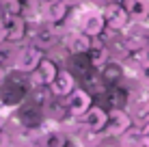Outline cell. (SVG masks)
Wrapping results in <instances>:
<instances>
[{"label":"cell","instance_id":"obj_6","mask_svg":"<svg viewBox=\"0 0 149 147\" xmlns=\"http://www.w3.org/2000/svg\"><path fill=\"white\" fill-rule=\"evenodd\" d=\"M84 125L91 132H102V130L108 125V113L100 106H91L84 115Z\"/></svg>","mask_w":149,"mask_h":147},{"label":"cell","instance_id":"obj_14","mask_svg":"<svg viewBox=\"0 0 149 147\" xmlns=\"http://www.w3.org/2000/svg\"><path fill=\"white\" fill-rule=\"evenodd\" d=\"M65 145H67V139H65V134L58 132V130L45 132L41 136V147H65Z\"/></svg>","mask_w":149,"mask_h":147},{"label":"cell","instance_id":"obj_8","mask_svg":"<svg viewBox=\"0 0 149 147\" xmlns=\"http://www.w3.org/2000/svg\"><path fill=\"white\" fill-rule=\"evenodd\" d=\"M106 24L112 28V30H119L127 24V17H130V11L127 7H121V4H115L112 2L108 9H106Z\"/></svg>","mask_w":149,"mask_h":147},{"label":"cell","instance_id":"obj_23","mask_svg":"<svg viewBox=\"0 0 149 147\" xmlns=\"http://www.w3.org/2000/svg\"><path fill=\"white\" fill-rule=\"evenodd\" d=\"M145 119L149 121V106H147V110H145Z\"/></svg>","mask_w":149,"mask_h":147},{"label":"cell","instance_id":"obj_20","mask_svg":"<svg viewBox=\"0 0 149 147\" xmlns=\"http://www.w3.org/2000/svg\"><path fill=\"white\" fill-rule=\"evenodd\" d=\"M45 39H54V33H52V30H45ZM41 41H43V30L39 33V43H41Z\"/></svg>","mask_w":149,"mask_h":147},{"label":"cell","instance_id":"obj_5","mask_svg":"<svg viewBox=\"0 0 149 147\" xmlns=\"http://www.w3.org/2000/svg\"><path fill=\"white\" fill-rule=\"evenodd\" d=\"M50 91L56 98H69V93L74 91V76L67 69H58L56 78L50 82Z\"/></svg>","mask_w":149,"mask_h":147},{"label":"cell","instance_id":"obj_25","mask_svg":"<svg viewBox=\"0 0 149 147\" xmlns=\"http://www.w3.org/2000/svg\"><path fill=\"white\" fill-rule=\"evenodd\" d=\"M0 78H2V72H0Z\"/></svg>","mask_w":149,"mask_h":147},{"label":"cell","instance_id":"obj_26","mask_svg":"<svg viewBox=\"0 0 149 147\" xmlns=\"http://www.w3.org/2000/svg\"><path fill=\"white\" fill-rule=\"evenodd\" d=\"M43 2H50V0H43Z\"/></svg>","mask_w":149,"mask_h":147},{"label":"cell","instance_id":"obj_11","mask_svg":"<svg viewBox=\"0 0 149 147\" xmlns=\"http://www.w3.org/2000/svg\"><path fill=\"white\" fill-rule=\"evenodd\" d=\"M65 15H67V4L63 0H50V2H45L43 17L48 22H61Z\"/></svg>","mask_w":149,"mask_h":147},{"label":"cell","instance_id":"obj_4","mask_svg":"<svg viewBox=\"0 0 149 147\" xmlns=\"http://www.w3.org/2000/svg\"><path fill=\"white\" fill-rule=\"evenodd\" d=\"M91 95L86 93L84 89H74L69 93V100H67V108L74 117H84L86 110L91 108Z\"/></svg>","mask_w":149,"mask_h":147},{"label":"cell","instance_id":"obj_16","mask_svg":"<svg viewBox=\"0 0 149 147\" xmlns=\"http://www.w3.org/2000/svg\"><path fill=\"white\" fill-rule=\"evenodd\" d=\"M102 69H104V74H102V76H104V80H108V82H115V80H119V76H121V67L117 63H112V65L106 63Z\"/></svg>","mask_w":149,"mask_h":147},{"label":"cell","instance_id":"obj_13","mask_svg":"<svg viewBox=\"0 0 149 147\" xmlns=\"http://www.w3.org/2000/svg\"><path fill=\"white\" fill-rule=\"evenodd\" d=\"M127 11H130L132 20H138V22H141V20H147L149 17V0H132Z\"/></svg>","mask_w":149,"mask_h":147},{"label":"cell","instance_id":"obj_17","mask_svg":"<svg viewBox=\"0 0 149 147\" xmlns=\"http://www.w3.org/2000/svg\"><path fill=\"white\" fill-rule=\"evenodd\" d=\"M2 7H4V13H13V15L22 13V4H19V0H4Z\"/></svg>","mask_w":149,"mask_h":147},{"label":"cell","instance_id":"obj_12","mask_svg":"<svg viewBox=\"0 0 149 147\" xmlns=\"http://www.w3.org/2000/svg\"><path fill=\"white\" fill-rule=\"evenodd\" d=\"M89 63L93 65L95 69L104 67V65L108 63V50H106L104 45H97V43H93V48L89 50Z\"/></svg>","mask_w":149,"mask_h":147},{"label":"cell","instance_id":"obj_9","mask_svg":"<svg viewBox=\"0 0 149 147\" xmlns=\"http://www.w3.org/2000/svg\"><path fill=\"white\" fill-rule=\"evenodd\" d=\"M56 74H58V67H56L54 61H50V59H41L37 72H35L33 76H35V82H37V84H50V82H52V80L56 78Z\"/></svg>","mask_w":149,"mask_h":147},{"label":"cell","instance_id":"obj_10","mask_svg":"<svg viewBox=\"0 0 149 147\" xmlns=\"http://www.w3.org/2000/svg\"><path fill=\"white\" fill-rule=\"evenodd\" d=\"M91 35H86L84 30H80V33H76V35H71L69 37V50L74 54H82V52H89L91 48H93V41H91Z\"/></svg>","mask_w":149,"mask_h":147},{"label":"cell","instance_id":"obj_22","mask_svg":"<svg viewBox=\"0 0 149 147\" xmlns=\"http://www.w3.org/2000/svg\"><path fill=\"white\" fill-rule=\"evenodd\" d=\"M63 2H65V4H67V7H71V4H78V2H80V0H63Z\"/></svg>","mask_w":149,"mask_h":147},{"label":"cell","instance_id":"obj_3","mask_svg":"<svg viewBox=\"0 0 149 147\" xmlns=\"http://www.w3.org/2000/svg\"><path fill=\"white\" fill-rule=\"evenodd\" d=\"M106 26H108V24H106V15L100 13V11H86L80 17V30H84V33L91 35V37L102 35V30Z\"/></svg>","mask_w":149,"mask_h":147},{"label":"cell","instance_id":"obj_18","mask_svg":"<svg viewBox=\"0 0 149 147\" xmlns=\"http://www.w3.org/2000/svg\"><path fill=\"white\" fill-rule=\"evenodd\" d=\"M141 80L145 84H149V61H143L141 63Z\"/></svg>","mask_w":149,"mask_h":147},{"label":"cell","instance_id":"obj_24","mask_svg":"<svg viewBox=\"0 0 149 147\" xmlns=\"http://www.w3.org/2000/svg\"><path fill=\"white\" fill-rule=\"evenodd\" d=\"M2 123H4V119H2V117H0V130H2Z\"/></svg>","mask_w":149,"mask_h":147},{"label":"cell","instance_id":"obj_21","mask_svg":"<svg viewBox=\"0 0 149 147\" xmlns=\"http://www.w3.org/2000/svg\"><path fill=\"white\" fill-rule=\"evenodd\" d=\"M0 147H7V136L0 132Z\"/></svg>","mask_w":149,"mask_h":147},{"label":"cell","instance_id":"obj_15","mask_svg":"<svg viewBox=\"0 0 149 147\" xmlns=\"http://www.w3.org/2000/svg\"><path fill=\"white\" fill-rule=\"evenodd\" d=\"M130 132V130H127ZM123 136V147H145V141H143V130L138 132V130H132V134Z\"/></svg>","mask_w":149,"mask_h":147},{"label":"cell","instance_id":"obj_1","mask_svg":"<svg viewBox=\"0 0 149 147\" xmlns=\"http://www.w3.org/2000/svg\"><path fill=\"white\" fill-rule=\"evenodd\" d=\"M0 33H2L4 41H22L24 33H26V26H24V20L19 15L13 13H4V20L0 24Z\"/></svg>","mask_w":149,"mask_h":147},{"label":"cell","instance_id":"obj_2","mask_svg":"<svg viewBox=\"0 0 149 147\" xmlns=\"http://www.w3.org/2000/svg\"><path fill=\"white\" fill-rule=\"evenodd\" d=\"M41 59H43V52H41L39 45H26V48L19 52L17 61H15V65H17L19 72H35V69L39 67Z\"/></svg>","mask_w":149,"mask_h":147},{"label":"cell","instance_id":"obj_19","mask_svg":"<svg viewBox=\"0 0 149 147\" xmlns=\"http://www.w3.org/2000/svg\"><path fill=\"white\" fill-rule=\"evenodd\" d=\"M143 141H145V147H149V121H147L145 128H143Z\"/></svg>","mask_w":149,"mask_h":147},{"label":"cell","instance_id":"obj_7","mask_svg":"<svg viewBox=\"0 0 149 147\" xmlns=\"http://www.w3.org/2000/svg\"><path fill=\"white\" fill-rule=\"evenodd\" d=\"M130 128H132V121H130V117H127V113L117 110V108L108 113V132L110 134L121 136V134H125Z\"/></svg>","mask_w":149,"mask_h":147}]
</instances>
